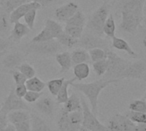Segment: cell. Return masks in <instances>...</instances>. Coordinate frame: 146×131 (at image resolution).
I'll use <instances>...</instances> for the list:
<instances>
[{
  "mask_svg": "<svg viewBox=\"0 0 146 131\" xmlns=\"http://www.w3.org/2000/svg\"><path fill=\"white\" fill-rule=\"evenodd\" d=\"M23 55L20 52H12L8 54L3 59V65L6 69H17L23 61Z\"/></svg>",
  "mask_w": 146,
  "mask_h": 131,
  "instance_id": "15",
  "label": "cell"
},
{
  "mask_svg": "<svg viewBox=\"0 0 146 131\" xmlns=\"http://www.w3.org/2000/svg\"><path fill=\"white\" fill-rule=\"evenodd\" d=\"M143 99L146 100V91H145V94H144V97H143Z\"/></svg>",
  "mask_w": 146,
  "mask_h": 131,
  "instance_id": "56",
  "label": "cell"
},
{
  "mask_svg": "<svg viewBox=\"0 0 146 131\" xmlns=\"http://www.w3.org/2000/svg\"><path fill=\"white\" fill-rule=\"evenodd\" d=\"M29 107L26 103L19 97H17L15 93V89L12 88L10 92V94L5 99L4 105L0 110V112L8 114L12 111L17 110H28Z\"/></svg>",
  "mask_w": 146,
  "mask_h": 131,
  "instance_id": "9",
  "label": "cell"
},
{
  "mask_svg": "<svg viewBox=\"0 0 146 131\" xmlns=\"http://www.w3.org/2000/svg\"><path fill=\"white\" fill-rule=\"evenodd\" d=\"M31 129L32 131H52L48 124L36 115H32Z\"/></svg>",
  "mask_w": 146,
  "mask_h": 131,
  "instance_id": "28",
  "label": "cell"
},
{
  "mask_svg": "<svg viewBox=\"0 0 146 131\" xmlns=\"http://www.w3.org/2000/svg\"><path fill=\"white\" fill-rule=\"evenodd\" d=\"M41 96V92L38 93V92H33V91H29L26 93V94L24 95L23 99L26 102L29 103H34L35 101H37Z\"/></svg>",
  "mask_w": 146,
  "mask_h": 131,
  "instance_id": "42",
  "label": "cell"
},
{
  "mask_svg": "<svg viewBox=\"0 0 146 131\" xmlns=\"http://www.w3.org/2000/svg\"><path fill=\"white\" fill-rule=\"evenodd\" d=\"M130 111L146 113V100L145 99H134L130 102L128 106Z\"/></svg>",
  "mask_w": 146,
  "mask_h": 131,
  "instance_id": "33",
  "label": "cell"
},
{
  "mask_svg": "<svg viewBox=\"0 0 146 131\" xmlns=\"http://www.w3.org/2000/svg\"><path fill=\"white\" fill-rule=\"evenodd\" d=\"M63 49V46L57 41L56 39L47 40L45 42L40 43H30L27 46V52L33 53L40 56H47V55H56L60 52Z\"/></svg>",
  "mask_w": 146,
  "mask_h": 131,
  "instance_id": "6",
  "label": "cell"
},
{
  "mask_svg": "<svg viewBox=\"0 0 146 131\" xmlns=\"http://www.w3.org/2000/svg\"><path fill=\"white\" fill-rule=\"evenodd\" d=\"M45 27L51 32L53 39H57V37L64 31L62 25L59 22L52 19H46Z\"/></svg>",
  "mask_w": 146,
  "mask_h": 131,
  "instance_id": "29",
  "label": "cell"
},
{
  "mask_svg": "<svg viewBox=\"0 0 146 131\" xmlns=\"http://www.w3.org/2000/svg\"><path fill=\"white\" fill-rule=\"evenodd\" d=\"M108 70L103 76L106 79H116L120 81L121 75L125 70L129 60L124 59L111 50H108Z\"/></svg>",
  "mask_w": 146,
  "mask_h": 131,
  "instance_id": "4",
  "label": "cell"
},
{
  "mask_svg": "<svg viewBox=\"0 0 146 131\" xmlns=\"http://www.w3.org/2000/svg\"><path fill=\"white\" fill-rule=\"evenodd\" d=\"M37 11H38V10L33 9V10L29 11L23 16L25 24H26L31 30L34 29V27H35V22L36 16H37Z\"/></svg>",
  "mask_w": 146,
  "mask_h": 131,
  "instance_id": "41",
  "label": "cell"
},
{
  "mask_svg": "<svg viewBox=\"0 0 146 131\" xmlns=\"http://www.w3.org/2000/svg\"><path fill=\"white\" fill-rule=\"evenodd\" d=\"M64 82V78L53 79V80L49 81V82L46 84V86H47L48 90H49V92L51 93V94L53 95V96H56L57 93H58L59 89L61 88V87H62Z\"/></svg>",
  "mask_w": 146,
  "mask_h": 131,
  "instance_id": "32",
  "label": "cell"
},
{
  "mask_svg": "<svg viewBox=\"0 0 146 131\" xmlns=\"http://www.w3.org/2000/svg\"><path fill=\"white\" fill-rule=\"evenodd\" d=\"M28 92L27 87L25 84H20V85H17L16 88H15V93L17 97L19 98H23L24 95L26 94V93Z\"/></svg>",
  "mask_w": 146,
  "mask_h": 131,
  "instance_id": "46",
  "label": "cell"
},
{
  "mask_svg": "<svg viewBox=\"0 0 146 131\" xmlns=\"http://www.w3.org/2000/svg\"><path fill=\"white\" fill-rule=\"evenodd\" d=\"M73 73H74L75 78L78 81H83L90 74V69L87 63H81L74 65L73 68Z\"/></svg>",
  "mask_w": 146,
  "mask_h": 131,
  "instance_id": "19",
  "label": "cell"
},
{
  "mask_svg": "<svg viewBox=\"0 0 146 131\" xmlns=\"http://www.w3.org/2000/svg\"><path fill=\"white\" fill-rule=\"evenodd\" d=\"M2 131H17V129H16L14 124H9L8 123V125Z\"/></svg>",
  "mask_w": 146,
  "mask_h": 131,
  "instance_id": "53",
  "label": "cell"
},
{
  "mask_svg": "<svg viewBox=\"0 0 146 131\" xmlns=\"http://www.w3.org/2000/svg\"><path fill=\"white\" fill-rule=\"evenodd\" d=\"M8 125L7 114L0 112V131H2Z\"/></svg>",
  "mask_w": 146,
  "mask_h": 131,
  "instance_id": "47",
  "label": "cell"
},
{
  "mask_svg": "<svg viewBox=\"0 0 146 131\" xmlns=\"http://www.w3.org/2000/svg\"><path fill=\"white\" fill-rule=\"evenodd\" d=\"M6 1L7 0H0V8H3V6L5 5Z\"/></svg>",
  "mask_w": 146,
  "mask_h": 131,
  "instance_id": "54",
  "label": "cell"
},
{
  "mask_svg": "<svg viewBox=\"0 0 146 131\" xmlns=\"http://www.w3.org/2000/svg\"><path fill=\"white\" fill-rule=\"evenodd\" d=\"M78 45L87 51L94 48H102L105 50H108V42L102 37L97 36L89 31L82 34L80 39H78Z\"/></svg>",
  "mask_w": 146,
  "mask_h": 131,
  "instance_id": "8",
  "label": "cell"
},
{
  "mask_svg": "<svg viewBox=\"0 0 146 131\" xmlns=\"http://www.w3.org/2000/svg\"><path fill=\"white\" fill-rule=\"evenodd\" d=\"M53 39V37L51 34V32L45 27L36 36H35L31 42L32 43H40V42H45L47 40Z\"/></svg>",
  "mask_w": 146,
  "mask_h": 131,
  "instance_id": "35",
  "label": "cell"
},
{
  "mask_svg": "<svg viewBox=\"0 0 146 131\" xmlns=\"http://www.w3.org/2000/svg\"><path fill=\"white\" fill-rule=\"evenodd\" d=\"M84 27H78V26H69L65 25L64 28V32H65L67 34L70 35L73 38L76 39H80L82 34H84Z\"/></svg>",
  "mask_w": 146,
  "mask_h": 131,
  "instance_id": "34",
  "label": "cell"
},
{
  "mask_svg": "<svg viewBox=\"0 0 146 131\" xmlns=\"http://www.w3.org/2000/svg\"><path fill=\"white\" fill-rule=\"evenodd\" d=\"M146 0H119L117 7L120 11L119 29L135 35L142 25L143 11Z\"/></svg>",
  "mask_w": 146,
  "mask_h": 131,
  "instance_id": "1",
  "label": "cell"
},
{
  "mask_svg": "<svg viewBox=\"0 0 146 131\" xmlns=\"http://www.w3.org/2000/svg\"><path fill=\"white\" fill-rule=\"evenodd\" d=\"M25 85L29 91L38 92V93H40L46 87V83L43 82L40 78H38L36 76L27 79Z\"/></svg>",
  "mask_w": 146,
  "mask_h": 131,
  "instance_id": "24",
  "label": "cell"
},
{
  "mask_svg": "<svg viewBox=\"0 0 146 131\" xmlns=\"http://www.w3.org/2000/svg\"><path fill=\"white\" fill-rule=\"evenodd\" d=\"M108 131H123V129L120 127L115 115L110 118V120L108 122Z\"/></svg>",
  "mask_w": 146,
  "mask_h": 131,
  "instance_id": "45",
  "label": "cell"
},
{
  "mask_svg": "<svg viewBox=\"0 0 146 131\" xmlns=\"http://www.w3.org/2000/svg\"><path fill=\"white\" fill-rule=\"evenodd\" d=\"M68 117L72 124H74L76 126H82V122H83V118H84L82 110L71 111V112L68 113Z\"/></svg>",
  "mask_w": 146,
  "mask_h": 131,
  "instance_id": "40",
  "label": "cell"
},
{
  "mask_svg": "<svg viewBox=\"0 0 146 131\" xmlns=\"http://www.w3.org/2000/svg\"><path fill=\"white\" fill-rule=\"evenodd\" d=\"M129 119H131L135 123H142L146 122V113L143 112H137V111H130L125 112V114Z\"/></svg>",
  "mask_w": 146,
  "mask_h": 131,
  "instance_id": "38",
  "label": "cell"
},
{
  "mask_svg": "<svg viewBox=\"0 0 146 131\" xmlns=\"http://www.w3.org/2000/svg\"><path fill=\"white\" fill-rule=\"evenodd\" d=\"M78 131H90V130H89V129H87V128H84V127L81 126V128H79Z\"/></svg>",
  "mask_w": 146,
  "mask_h": 131,
  "instance_id": "55",
  "label": "cell"
},
{
  "mask_svg": "<svg viewBox=\"0 0 146 131\" xmlns=\"http://www.w3.org/2000/svg\"><path fill=\"white\" fill-rule=\"evenodd\" d=\"M86 16L81 11H78L74 15H73L68 21L65 22V25L69 26H78V27H84L86 25Z\"/></svg>",
  "mask_w": 146,
  "mask_h": 131,
  "instance_id": "27",
  "label": "cell"
},
{
  "mask_svg": "<svg viewBox=\"0 0 146 131\" xmlns=\"http://www.w3.org/2000/svg\"><path fill=\"white\" fill-rule=\"evenodd\" d=\"M14 126H15L17 131H32L31 122H30L29 119L17 122V123H15Z\"/></svg>",
  "mask_w": 146,
  "mask_h": 131,
  "instance_id": "44",
  "label": "cell"
},
{
  "mask_svg": "<svg viewBox=\"0 0 146 131\" xmlns=\"http://www.w3.org/2000/svg\"><path fill=\"white\" fill-rule=\"evenodd\" d=\"M57 63L60 66V74L67 72L72 66L70 53L69 51H60L55 55Z\"/></svg>",
  "mask_w": 146,
  "mask_h": 131,
  "instance_id": "14",
  "label": "cell"
},
{
  "mask_svg": "<svg viewBox=\"0 0 146 131\" xmlns=\"http://www.w3.org/2000/svg\"><path fill=\"white\" fill-rule=\"evenodd\" d=\"M111 5L108 2H104L92 15L89 17L86 22V28L89 32L102 37L103 36V26L110 14Z\"/></svg>",
  "mask_w": 146,
  "mask_h": 131,
  "instance_id": "3",
  "label": "cell"
},
{
  "mask_svg": "<svg viewBox=\"0 0 146 131\" xmlns=\"http://www.w3.org/2000/svg\"><path fill=\"white\" fill-rule=\"evenodd\" d=\"M78 11V5L74 2H69L55 10V16L58 21L65 22Z\"/></svg>",
  "mask_w": 146,
  "mask_h": 131,
  "instance_id": "10",
  "label": "cell"
},
{
  "mask_svg": "<svg viewBox=\"0 0 146 131\" xmlns=\"http://www.w3.org/2000/svg\"><path fill=\"white\" fill-rule=\"evenodd\" d=\"M53 0H29V2H35L38 3L41 7L48 6L52 3Z\"/></svg>",
  "mask_w": 146,
  "mask_h": 131,
  "instance_id": "49",
  "label": "cell"
},
{
  "mask_svg": "<svg viewBox=\"0 0 146 131\" xmlns=\"http://www.w3.org/2000/svg\"><path fill=\"white\" fill-rule=\"evenodd\" d=\"M119 80L116 79H106L102 78L96 82L90 83H74L72 82L70 86H72L76 90L84 93L90 100L91 105L92 112L96 116L98 112V97L101 92L107 88L108 85L113 83H118Z\"/></svg>",
  "mask_w": 146,
  "mask_h": 131,
  "instance_id": "2",
  "label": "cell"
},
{
  "mask_svg": "<svg viewBox=\"0 0 146 131\" xmlns=\"http://www.w3.org/2000/svg\"><path fill=\"white\" fill-rule=\"evenodd\" d=\"M82 111H83V122L82 127L90 130V131H108V126L102 124L96 117V116L90 109L89 105L87 104L84 97H80Z\"/></svg>",
  "mask_w": 146,
  "mask_h": 131,
  "instance_id": "7",
  "label": "cell"
},
{
  "mask_svg": "<svg viewBox=\"0 0 146 131\" xmlns=\"http://www.w3.org/2000/svg\"><path fill=\"white\" fill-rule=\"evenodd\" d=\"M35 106L40 112H42L47 116H52L53 114L54 109H55L54 102L49 97H45V98L40 99L36 103Z\"/></svg>",
  "mask_w": 146,
  "mask_h": 131,
  "instance_id": "17",
  "label": "cell"
},
{
  "mask_svg": "<svg viewBox=\"0 0 146 131\" xmlns=\"http://www.w3.org/2000/svg\"><path fill=\"white\" fill-rule=\"evenodd\" d=\"M41 6L35 2H28L25 3L17 8H16L14 11H12L10 13V22L11 23H15L17 22H19L20 19L23 18V16L31 10L35 9V10H40Z\"/></svg>",
  "mask_w": 146,
  "mask_h": 131,
  "instance_id": "11",
  "label": "cell"
},
{
  "mask_svg": "<svg viewBox=\"0 0 146 131\" xmlns=\"http://www.w3.org/2000/svg\"><path fill=\"white\" fill-rule=\"evenodd\" d=\"M115 31H116V25H115V20L113 16V14H109L108 16L104 26H103V34L109 39H112L115 36Z\"/></svg>",
  "mask_w": 146,
  "mask_h": 131,
  "instance_id": "23",
  "label": "cell"
},
{
  "mask_svg": "<svg viewBox=\"0 0 146 131\" xmlns=\"http://www.w3.org/2000/svg\"><path fill=\"white\" fill-rule=\"evenodd\" d=\"M17 70H18L22 74H23L27 79L35 76V73H36L35 70L29 63H21L19 66L17 67Z\"/></svg>",
  "mask_w": 146,
  "mask_h": 131,
  "instance_id": "37",
  "label": "cell"
},
{
  "mask_svg": "<svg viewBox=\"0 0 146 131\" xmlns=\"http://www.w3.org/2000/svg\"><path fill=\"white\" fill-rule=\"evenodd\" d=\"M143 28H146V2L143 6V20H142V25Z\"/></svg>",
  "mask_w": 146,
  "mask_h": 131,
  "instance_id": "51",
  "label": "cell"
},
{
  "mask_svg": "<svg viewBox=\"0 0 146 131\" xmlns=\"http://www.w3.org/2000/svg\"><path fill=\"white\" fill-rule=\"evenodd\" d=\"M112 46L113 48L119 50V51H125L131 58H137L138 57L137 53L131 48L130 44L126 40H125L124 39L114 36L113 38H112Z\"/></svg>",
  "mask_w": 146,
  "mask_h": 131,
  "instance_id": "12",
  "label": "cell"
},
{
  "mask_svg": "<svg viewBox=\"0 0 146 131\" xmlns=\"http://www.w3.org/2000/svg\"><path fill=\"white\" fill-rule=\"evenodd\" d=\"M8 121H10L12 124L30 119L29 114L23 110H17V111H12L7 114Z\"/></svg>",
  "mask_w": 146,
  "mask_h": 131,
  "instance_id": "22",
  "label": "cell"
},
{
  "mask_svg": "<svg viewBox=\"0 0 146 131\" xmlns=\"http://www.w3.org/2000/svg\"><path fill=\"white\" fill-rule=\"evenodd\" d=\"M9 47V42L5 39H0V52L5 51Z\"/></svg>",
  "mask_w": 146,
  "mask_h": 131,
  "instance_id": "50",
  "label": "cell"
},
{
  "mask_svg": "<svg viewBox=\"0 0 146 131\" xmlns=\"http://www.w3.org/2000/svg\"><path fill=\"white\" fill-rule=\"evenodd\" d=\"M133 79L146 81V57L137 59L135 61H128L125 70L123 71L120 80Z\"/></svg>",
  "mask_w": 146,
  "mask_h": 131,
  "instance_id": "5",
  "label": "cell"
},
{
  "mask_svg": "<svg viewBox=\"0 0 146 131\" xmlns=\"http://www.w3.org/2000/svg\"><path fill=\"white\" fill-rule=\"evenodd\" d=\"M92 66L97 76H103L108 70V60L106 58V59L99 60L96 62H93Z\"/></svg>",
  "mask_w": 146,
  "mask_h": 131,
  "instance_id": "30",
  "label": "cell"
},
{
  "mask_svg": "<svg viewBox=\"0 0 146 131\" xmlns=\"http://www.w3.org/2000/svg\"><path fill=\"white\" fill-rule=\"evenodd\" d=\"M89 54H90V60L92 62H96V61L107 58L108 50H105L102 48H94V49L89 50Z\"/></svg>",
  "mask_w": 146,
  "mask_h": 131,
  "instance_id": "31",
  "label": "cell"
},
{
  "mask_svg": "<svg viewBox=\"0 0 146 131\" xmlns=\"http://www.w3.org/2000/svg\"><path fill=\"white\" fill-rule=\"evenodd\" d=\"M71 57V63L72 64H78L81 63H88L90 61V54L87 51V50L84 49H77L73 51L70 53Z\"/></svg>",
  "mask_w": 146,
  "mask_h": 131,
  "instance_id": "20",
  "label": "cell"
},
{
  "mask_svg": "<svg viewBox=\"0 0 146 131\" xmlns=\"http://www.w3.org/2000/svg\"><path fill=\"white\" fill-rule=\"evenodd\" d=\"M57 41L64 47H67V48H72L75 45H77L78 44V39L76 38H73L70 35L67 34L65 32L63 31V33H61L58 37H57Z\"/></svg>",
  "mask_w": 146,
  "mask_h": 131,
  "instance_id": "25",
  "label": "cell"
},
{
  "mask_svg": "<svg viewBox=\"0 0 146 131\" xmlns=\"http://www.w3.org/2000/svg\"><path fill=\"white\" fill-rule=\"evenodd\" d=\"M138 30L141 34V44H142L143 49L146 51V28L140 26Z\"/></svg>",
  "mask_w": 146,
  "mask_h": 131,
  "instance_id": "48",
  "label": "cell"
},
{
  "mask_svg": "<svg viewBox=\"0 0 146 131\" xmlns=\"http://www.w3.org/2000/svg\"><path fill=\"white\" fill-rule=\"evenodd\" d=\"M10 17L2 8H0V33H5L10 29Z\"/></svg>",
  "mask_w": 146,
  "mask_h": 131,
  "instance_id": "36",
  "label": "cell"
},
{
  "mask_svg": "<svg viewBox=\"0 0 146 131\" xmlns=\"http://www.w3.org/2000/svg\"><path fill=\"white\" fill-rule=\"evenodd\" d=\"M28 2H29V0H7L2 9L6 13L9 14L12 11H14L16 8H17L18 6H20L25 3H28Z\"/></svg>",
  "mask_w": 146,
  "mask_h": 131,
  "instance_id": "39",
  "label": "cell"
},
{
  "mask_svg": "<svg viewBox=\"0 0 146 131\" xmlns=\"http://www.w3.org/2000/svg\"><path fill=\"white\" fill-rule=\"evenodd\" d=\"M115 117H116L120 127L122 128L123 131H136L137 123L133 122L125 115L117 113V114H115Z\"/></svg>",
  "mask_w": 146,
  "mask_h": 131,
  "instance_id": "26",
  "label": "cell"
},
{
  "mask_svg": "<svg viewBox=\"0 0 146 131\" xmlns=\"http://www.w3.org/2000/svg\"><path fill=\"white\" fill-rule=\"evenodd\" d=\"M82 110L81 100L78 95L75 93H71V95L68 98V99L64 103V107L62 109V112L70 113L71 111Z\"/></svg>",
  "mask_w": 146,
  "mask_h": 131,
  "instance_id": "16",
  "label": "cell"
},
{
  "mask_svg": "<svg viewBox=\"0 0 146 131\" xmlns=\"http://www.w3.org/2000/svg\"><path fill=\"white\" fill-rule=\"evenodd\" d=\"M136 131H146V122L137 123Z\"/></svg>",
  "mask_w": 146,
  "mask_h": 131,
  "instance_id": "52",
  "label": "cell"
},
{
  "mask_svg": "<svg viewBox=\"0 0 146 131\" xmlns=\"http://www.w3.org/2000/svg\"><path fill=\"white\" fill-rule=\"evenodd\" d=\"M59 131H78L81 126H76L72 124L69 119L68 113L62 112L58 122Z\"/></svg>",
  "mask_w": 146,
  "mask_h": 131,
  "instance_id": "18",
  "label": "cell"
},
{
  "mask_svg": "<svg viewBox=\"0 0 146 131\" xmlns=\"http://www.w3.org/2000/svg\"><path fill=\"white\" fill-rule=\"evenodd\" d=\"M74 81H76V78H72L70 80L68 81H64L61 88L59 89L58 93L56 95V101L58 104H64L65 103V101L68 99L69 98V94H68V88L70 87V85L74 82Z\"/></svg>",
  "mask_w": 146,
  "mask_h": 131,
  "instance_id": "21",
  "label": "cell"
},
{
  "mask_svg": "<svg viewBox=\"0 0 146 131\" xmlns=\"http://www.w3.org/2000/svg\"><path fill=\"white\" fill-rule=\"evenodd\" d=\"M11 74H12V77H13V80H14L16 85L25 84V82L27 81V78L18 70H12L11 71Z\"/></svg>",
  "mask_w": 146,
  "mask_h": 131,
  "instance_id": "43",
  "label": "cell"
},
{
  "mask_svg": "<svg viewBox=\"0 0 146 131\" xmlns=\"http://www.w3.org/2000/svg\"><path fill=\"white\" fill-rule=\"evenodd\" d=\"M30 30L31 29L25 23L17 22L14 23V28L11 30V39L15 42H18L24 36L28 35L30 33Z\"/></svg>",
  "mask_w": 146,
  "mask_h": 131,
  "instance_id": "13",
  "label": "cell"
}]
</instances>
